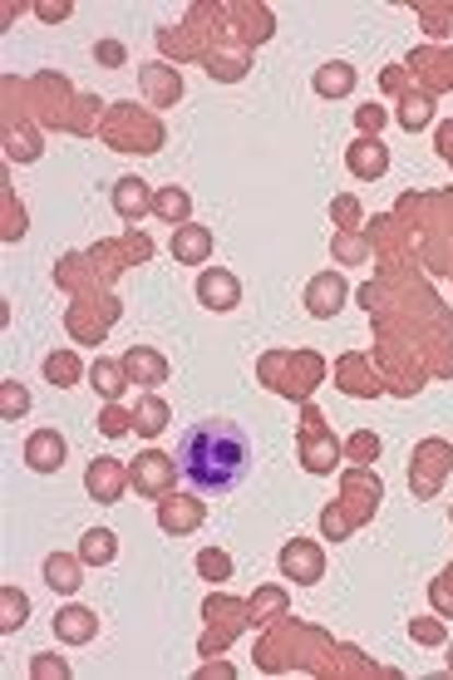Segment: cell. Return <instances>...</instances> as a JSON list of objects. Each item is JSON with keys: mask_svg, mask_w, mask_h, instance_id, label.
Masks as SVG:
<instances>
[{"mask_svg": "<svg viewBox=\"0 0 453 680\" xmlns=\"http://www.w3.org/2000/svg\"><path fill=\"white\" fill-rule=\"evenodd\" d=\"M177 469L197 493H232L252 469V439L236 419H197L177 439Z\"/></svg>", "mask_w": 453, "mask_h": 680, "instance_id": "obj_1", "label": "cell"}, {"mask_svg": "<svg viewBox=\"0 0 453 680\" xmlns=\"http://www.w3.org/2000/svg\"><path fill=\"white\" fill-rule=\"evenodd\" d=\"M256 370H286V380H276V394L286 400H311L315 384L325 380V360L315 350H266Z\"/></svg>", "mask_w": 453, "mask_h": 680, "instance_id": "obj_2", "label": "cell"}, {"mask_svg": "<svg viewBox=\"0 0 453 680\" xmlns=\"http://www.w3.org/2000/svg\"><path fill=\"white\" fill-rule=\"evenodd\" d=\"M177 453L163 449H143L133 463H128V483L138 488V498H167L177 488Z\"/></svg>", "mask_w": 453, "mask_h": 680, "instance_id": "obj_3", "label": "cell"}, {"mask_svg": "<svg viewBox=\"0 0 453 680\" xmlns=\"http://www.w3.org/2000/svg\"><path fill=\"white\" fill-rule=\"evenodd\" d=\"M449 469H453V443L449 439H419L414 443V463H409L414 498H433Z\"/></svg>", "mask_w": 453, "mask_h": 680, "instance_id": "obj_4", "label": "cell"}, {"mask_svg": "<svg viewBox=\"0 0 453 680\" xmlns=\"http://www.w3.org/2000/svg\"><path fill=\"white\" fill-rule=\"evenodd\" d=\"M301 439H295V453H301V469L305 473H335V459H345V449L335 443V434L321 424V410H305L301 414Z\"/></svg>", "mask_w": 453, "mask_h": 680, "instance_id": "obj_5", "label": "cell"}, {"mask_svg": "<svg viewBox=\"0 0 453 680\" xmlns=\"http://www.w3.org/2000/svg\"><path fill=\"white\" fill-rule=\"evenodd\" d=\"M276 567H281V577L295 581V587H315V581L325 577V552H321V542H311V538H291L281 548V557H276Z\"/></svg>", "mask_w": 453, "mask_h": 680, "instance_id": "obj_6", "label": "cell"}, {"mask_svg": "<svg viewBox=\"0 0 453 680\" xmlns=\"http://www.w3.org/2000/svg\"><path fill=\"white\" fill-rule=\"evenodd\" d=\"M242 601H232V597H207L202 601V616H207V636H202V656H217V650L226 646V641L236 636V631L246 626V616H242Z\"/></svg>", "mask_w": 453, "mask_h": 680, "instance_id": "obj_7", "label": "cell"}, {"mask_svg": "<svg viewBox=\"0 0 453 680\" xmlns=\"http://www.w3.org/2000/svg\"><path fill=\"white\" fill-rule=\"evenodd\" d=\"M340 493H345L340 512L355 522V528H360V522H370V518H374V508H380L384 483L374 479V473H364V469H350V473L340 479Z\"/></svg>", "mask_w": 453, "mask_h": 680, "instance_id": "obj_8", "label": "cell"}, {"mask_svg": "<svg viewBox=\"0 0 453 680\" xmlns=\"http://www.w3.org/2000/svg\"><path fill=\"white\" fill-rule=\"evenodd\" d=\"M207 518V503L202 498H187V493H167V498H158V528L167 532V538H187V532H197Z\"/></svg>", "mask_w": 453, "mask_h": 680, "instance_id": "obj_9", "label": "cell"}, {"mask_svg": "<svg viewBox=\"0 0 453 680\" xmlns=\"http://www.w3.org/2000/svg\"><path fill=\"white\" fill-rule=\"evenodd\" d=\"M345 296H350V286H345L340 272H315L311 281H305V311H311L315 321H335Z\"/></svg>", "mask_w": 453, "mask_h": 680, "instance_id": "obj_10", "label": "cell"}, {"mask_svg": "<svg viewBox=\"0 0 453 680\" xmlns=\"http://www.w3.org/2000/svg\"><path fill=\"white\" fill-rule=\"evenodd\" d=\"M197 301L207 311H236L242 306V281H236L226 266H202L197 272Z\"/></svg>", "mask_w": 453, "mask_h": 680, "instance_id": "obj_11", "label": "cell"}, {"mask_svg": "<svg viewBox=\"0 0 453 680\" xmlns=\"http://www.w3.org/2000/svg\"><path fill=\"white\" fill-rule=\"evenodd\" d=\"M118 124H124V134H108L114 138V148H124V153H158L163 148V128H158V118H138L133 108H118Z\"/></svg>", "mask_w": 453, "mask_h": 680, "instance_id": "obj_12", "label": "cell"}, {"mask_svg": "<svg viewBox=\"0 0 453 680\" xmlns=\"http://www.w3.org/2000/svg\"><path fill=\"white\" fill-rule=\"evenodd\" d=\"M138 89L153 108H173L183 99V74L173 65H138Z\"/></svg>", "mask_w": 453, "mask_h": 680, "instance_id": "obj_13", "label": "cell"}, {"mask_svg": "<svg viewBox=\"0 0 453 680\" xmlns=\"http://www.w3.org/2000/svg\"><path fill=\"white\" fill-rule=\"evenodd\" d=\"M345 168H350L360 183H380L384 173H390V148L380 143V138H355L350 148H345Z\"/></svg>", "mask_w": 453, "mask_h": 680, "instance_id": "obj_14", "label": "cell"}, {"mask_svg": "<svg viewBox=\"0 0 453 680\" xmlns=\"http://www.w3.org/2000/svg\"><path fill=\"white\" fill-rule=\"evenodd\" d=\"M153 197H158L153 187H148L143 177H133V173L118 177V183L108 187V203H114V212L124 217V222H143V217L153 212Z\"/></svg>", "mask_w": 453, "mask_h": 680, "instance_id": "obj_15", "label": "cell"}, {"mask_svg": "<svg viewBox=\"0 0 453 680\" xmlns=\"http://www.w3.org/2000/svg\"><path fill=\"white\" fill-rule=\"evenodd\" d=\"M84 488L94 503H124V488H128V469L118 459H94L84 469Z\"/></svg>", "mask_w": 453, "mask_h": 680, "instance_id": "obj_16", "label": "cell"}, {"mask_svg": "<svg viewBox=\"0 0 453 680\" xmlns=\"http://www.w3.org/2000/svg\"><path fill=\"white\" fill-rule=\"evenodd\" d=\"M335 384H340L345 394H355V400H374V394L384 390V384L374 380L370 360H364L360 350H350V355H340V360H335Z\"/></svg>", "mask_w": 453, "mask_h": 680, "instance_id": "obj_17", "label": "cell"}, {"mask_svg": "<svg viewBox=\"0 0 453 680\" xmlns=\"http://www.w3.org/2000/svg\"><path fill=\"white\" fill-rule=\"evenodd\" d=\"M65 453L69 449H65V434H59V429H35L25 439V463L35 473H59V469H65Z\"/></svg>", "mask_w": 453, "mask_h": 680, "instance_id": "obj_18", "label": "cell"}, {"mask_svg": "<svg viewBox=\"0 0 453 680\" xmlns=\"http://www.w3.org/2000/svg\"><path fill=\"white\" fill-rule=\"evenodd\" d=\"M124 370H128V380L143 384V390H158V384L173 374V370H167V355L153 350V345H133V350L124 355Z\"/></svg>", "mask_w": 453, "mask_h": 680, "instance_id": "obj_19", "label": "cell"}, {"mask_svg": "<svg viewBox=\"0 0 453 680\" xmlns=\"http://www.w3.org/2000/svg\"><path fill=\"white\" fill-rule=\"evenodd\" d=\"M173 262L177 266H202L212 262V227L202 222H187L173 232Z\"/></svg>", "mask_w": 453, "mask_h": 680, "instance_id": "obj_20", "label": "cell"}, {"mask_svg": "<svg viewBox=\"0 0 453 680\" xmlns=\"http://www.w3.org/2000/svg\"><path fill=\"white\" fill-rule=\"evenodd\" d=\"M39 572H45V587L59 591V597H74L84 587V557H69V552H49Z\"/></svg>", "mask_w": 453, "mask_h": 680, "instance_id": "obj_21", "label": "cell"}, {"mask_svg": "<svg viewBox=\"0 0 453 680\" xmlns=\"http://www.w3.org/2000/svg\"><path fill=\"white\" fill-rule=\"evenodd\" d=\"M55 636L65 641V646H89V641L98 636V611H89V607H59Z\"/></svg>", "mask_w": 453, "mask_h": 680, "instance_id": "obj_22", "label": "cell"}, {"mask_svg": "<svg viewBox=\"0 0 453 680\" xmlns=\"http://www.w3.org/2000/svg\"><path fill=\"white\" fill-rule=\"evenodd\" d=\"M89 384H94V394H98V400H104V404H114L118 394H124L133 380H128L124 360H108V355H98V360L89 365Z\"/></svg>", "mask_w": 453, "mask_h": 680, "instance_id": "obj_23", "label": "cell"}, {"mask_svg": "<svg viewBox=\"0 0 453 680\" xmlns=\"http://www.w3.org/2000/svg\"><path fill=\"white\" fill-rule=\"evenodd\" d=\"M355 79H360V74H355V65H345V59H330V65H321L311 74V89L321 99H345L355 89Z\"/></svg>", "mask_w": 453, "mask_h": 680, "instance_id": "obj_24", "label": "cell"}, {"mask_svg": "<svg viewBox=\"0 0 453 680\" xmlns=\"http://www.w3.org/2000/svg\"><path fill=\"white\" fill-rule=\"evenodd\" d=\"M409 69L429 79V89H449L453 84V49H419V55H409Z\"/></svg>", "mask_w": 453, "mask_h": 680, "instance_id": "obj_25", "label": "cell"}, {"mask_svg": "<svg viewBox=\"0 0 453 680\" xmlns=\"http://www.w3.org/2000/svg\"><path fill=\"white\" fill-rule=\"evenodd\" d=\"M167 419H173V410H167V400H158V394H143L133 410V434L138 439H158V434L167 429Z\"/></svg>", "mask_w": 453, "mask_h": 680, "instance_id": "obj_26", "label": "cell"}, {"mask_svg": "<svg viewBox=\"0 0 453 680\" xmlns=\"http://www.w3.org/2000/svg\"><path fill=\"white\" fill-rule=\"evenodd\" d=\"M153 217L173 222V232H177V227L193 222V197H187L183 187H158V197H153Z\"/></svg>", "mask_w": 453, "mask_h": 680, "instance_id": "obj_27", "label": "cell"}, {"mask_svg": "<svg viewBox=\"0 0 453 680\" xmlns=\"http://www.w3.org/2000/svg\"><path fill=\"white\" fill-rule=\"evenodd\" d=\"M79 557H84V567H108L118 557V538L108 528H89L79 538Z\"/></svg>", "mask_w": 453, "mask_h": 680, "instance_id": "obj_28", "label": "cell"}, {"mask_svg": "<svg viewBox=\"0 0 453 680\" xmlns=\"http://www.w3.org/2000/svg\"><path fill=\"white\" fill-rule=\"evenodd\" d=\"M370 252H374V237H370V232H335V237H330V256H335L340 266L370 262Z\"/></svg>", "mask_w": 453, "mask_h": 680, "instance_id": "obj_29", "label": "cell"}, {"mask_svg": "<svg viewBox=\"0 0 453 680\" xmlns=\"http://www.w3.org/2000/svg\"><path fill=\"white\" fill-rule=\"evenodd\" d=\"M79 374H84V365H79L74 350H55L45 355V380L55 384V390H69V384H79Z\"/></svg>", "mask_w": 453, "mask_h": 680, "instance_id": "obj_30", "label": "cell"}, {"mask_svg": "<svg viewBox=\"0 0 453 680\" xmlns=\"http://www.w3.org/2000/svg\"><path fill=\"white\" fill-rule=\"evenodd\" d=\"M286 607H291V601H286V587H262L256 591L252 601H246V621H271V616H286Z\"/></svg>", "mask_w": 453, "mask_h": 680, "instance_id": "obj_31", "label": "cell"}, {"mask_svg": "<svg viewBox=\"0 0 453 680\" xmlns=\"http://www.w3.org/2000/svg\"><path fill=\"white\" fill-rule=\"evenodd\" d=\"M30 621V597L20 587H0V631H20Z\"/></svg>", "mask_w": 453, "mask_h": 680, "instance_id": "obj_32", "label": "cell"}, {"mask_svg": "<svg viewBox=\"0 0 453 680\" xmlns=\"http://www.w3.org/2000/svg\"><path fill=\"white\" fill-rule=\"evenodd\" d=\"M193 567H197V577H202V581H212V587H222V581H232V557H226V552L222 548H202V552H197V562H193Z\"/></svg>", "mask_w": 453, "mask_h": 680, "instance_id": "obj_33", "label": "cell"}, {"mask_svg": "<svg viewBox=\"0 0 453 680\" xmlns=\"http://www.w3.org/2000/svg\"><path fill=\"white\" fill-rule=\"evenodd\" d=\"M340 449H345V459H350L355 469H370V463L380 459V434H370V429H355L350 439L340 443Z\"/></svg>", "mask_w": 453, "mask_h": 680, "instance_id": "obj_34", "label": "cell"}, {"mask_svg": "<svg viewBox=\"0 0 453 680\" xmlns=\"http://www.w3.org/2000/svg\"><path fill=\"white\" fill-rule=\"evenodd\" d=\"M25 410H30V390L20 380H0V419L5 424H15V419H25Z\"/></svg>", "mask_w": 453, "mask_h": 680, "instance_id": "obj_35", "label": "cell"}, {"mask_svg": "<svg viewBox=\"0 0 453 680\" xmlns=\"http://www.w3.org/2000/svg\"><path fill=\"white\" fill-rule=\"evenodd\" d=\"M98 434H104V439H124V434H133V410H124V404H104V410H98Z\"/></svg>", "mask_w": 453, "mask_h": 680, "instance_id": "obj_36", "label": "cell"}, {"mask_svg": "<svg viewBox=\"0 0 453 680\" xmlns=\"http://www.w3.org/2000/svg\"><path fill=\"white\" fill-rule=\"evenodd\" d=\"M360 217H364V207H360V197H355V193H340V197L330 203L335 232H360Z\"/></svg>", "mask_w": 453, "mask_h": 680, "instance_id": "obj_37", "label": "cell"}, {"mask_svg": "<svg viewBox=\"0 0 453 680\" xmlns=\"http://www.w3.org/2000/svg\"><path fill=\"white\" fill-rule=\"evenodd\" d=\"M433 118V94H404V104H399V128H423Z\"/></svg>", "mask_w": 453, "mask_h": 680, "instance_id": "obj_38", "label": "cell"}, {"mask_svg": "<svg viewBox=\"0 0 453 680\" xmlns=\"http://www.w3.org/2000/svg\"><path fill=\"white\" fill-rule=\"evenodd\" d=\"M409 636L419 641V646H443V641H449V631H443L439 616H414L409 621Z\"/></svg>", "mask_w": 453, "mask_h": 680, "instance_id": "obj_39", "label": "cell"}, {"mask_svg": "<svg viewBox=\"0 0 453 680\" xmlns=\"http://www.w3.org/2000/svg\"><path fill=\"white\" fill-rule=\"evenodd\" d=\"M30 676H35V680H69V660H65V656H49V650H39V656L30 660Z\"/></svg>", "mask_w": 453, "mask_h": 680, "instance_id": "obj_40", "label": "cell"}, {"mask_svg": "<svg viewBox=\"0 0 453 680\" xmlns=\"http://www.w3.org/2000/svg\"><path fill=\"white\" fill-rule=\"evenodd\" d=\"M429 607L439 611V616H453V567L429 581Z\"/></svg>", "mask_w": 453, "mask_h": 680, "instance_id": "obj_41", "label": "cell"}, {"mask_svg": "<svg viewBox=\"0 0 453 680\" xmlns=\"http://www.w3.org/2000/svg\"><path fill=\"white\" fill-rule=\"evenodd\" d=\"M350 528H355V522L345 518V512L335 508V503H330V508H321V538L340 542V538H350Z\"/></svg>", "mask_w": 453, "mask_h": 680, "instance_id": "obj_42", "label": "cell"}, {"mask_svg": "<svg viewBox=\"0 0 453 680\" xmlns=\"http://www.w3.org/2000/svg\"><path fill=\"white\" fill-rule=\"evenodd\" d=\"M94 59H98L104 69H124V65H128L124 39H98V45H94Z\"/></svg>", "mask_w": 453, "mask_h": 680, "instance_id": "obj_43", "label": "cell"}, {"mask_svg": "<svg viewBox=\"0 0 453 680\" xmlns=\"http://www.w3.org/2000/svg\"><path fill=\"white\" fill-rule=\"evenodd\" d=\"M207 74H212V79H242L246 74V59L242 55H232V59H207Z\"/></svg>", "mask_w": 453, "mask_h": 680, "instance_id": "obj_44", "label": "cell"}, {"mask_svg": "<svg viewBox=\"0 0 453 680\" xmlns=\"http://www.w3.org/2000/svg\"><path fill=\"white\" fill-rule=\"evenodd\" d=\"M355 124H360V134H364V138H380V128H384V108H380V104H360Z\"/></svg>", "mask_w": 453, "mask_h": 680, "instance_id": "obj_45", "label": "cell"}, {"mask_svg": "<svg viewBox=\"0 0 453 680\" xmlns=\"http://www.w3.org/2000/svg\"><path fill=\"white\" fill-rule=\"evenodd\" d=\"M35 15H39V20H65V15H69V0H59V5H55V0H39Z\"/></svg>", "mask_w": 453, "mask_h": 680, "instance_id": "obj_46", "label": "cell"}]
</instances>
